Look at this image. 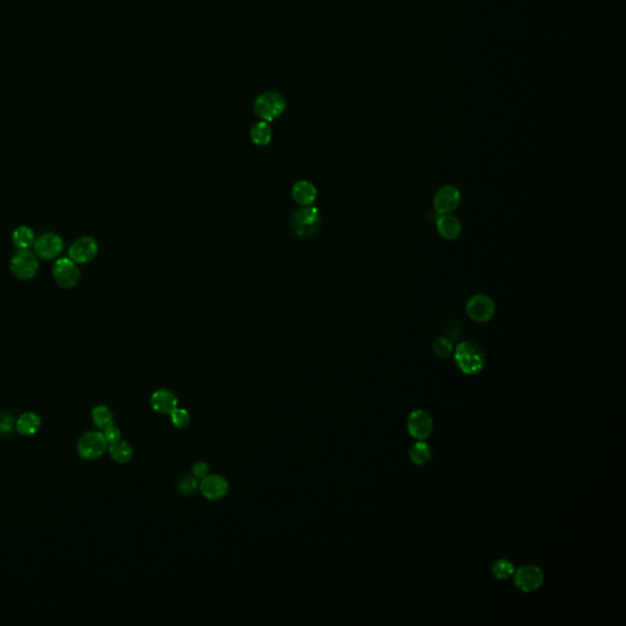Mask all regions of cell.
<instances>
[{"label": "cell", "instance_id": "cell-1", "mask_svg": "<svg viewBox=\"0 0 626 626\" xmlns=\"http://www.w3.org/2000/svg\"><path fill=\"white\" fill-rule=\"evenodd\" d=\"M454 361L460 371L474 376L483 371L486 355L483 350L472 342H461L454 349Z\"/></svg>", "mask_w": 626, "mask_h": 626}, {"label": "cell", "instance_id": "cell-2", "mask_svg": "<svg viewBox=\"0 0 626 626\" xmlns=\"http://www.w3.org/2000/svg\"><path fill=\"white\" fill-rule=\"evenodd\" d=\"M321 226V213L317 207L303 205L296 210L291 217V228L300 238H307L317 233Z\"/></svg>", "mask_w": 626, "mask_h": 626}, {"label": "cell", "instance_id": "cell-3", "mask_svg": "<svg viewBox=\"0 0 626 626\" xmlns=\"http://www.w3.org/2000/svg\"><path fill=\"white\" fill-rule=\"evenodd\" d=\"M286 108V102L282 94L277 92H265L261 94L254 102V112L263 122H273L280 117Z\"/></svg>", "mask_w": 626, "mask_h": 626}, {"label": "cell", "instance_id": "cell-4", "mask_svg": "<svg viewBox=\"0 0 626 626\" xmlns=\"http://www.w3.org/2000/svg\"><path fill=\"white\" fill-rule=\"evenodd\" d=\"M466 313L474 322L487 323L492 321L495 314L493 298L484 293H476L467 300Z\"/></svg>", "mask_w": 626, "mask_h": 626}, {"label": "cell", "instance_id": "cell-5", "mask_svg": "<svg viewBox=\"0 0 626 626\" xmlns=\"http://www.w3.org/2000/svg\"><path fill=\"white\" fill-rule=\"evenodd\" d=\"M514 583L520 591L531 593L541 588L544 582V572L536 565H523L514 572Z\"/></svg>", "mask_w": 626, "mask_h": 626}, {"label": "cell", "instance_id": "cell-6", "mask_svg": "<svg viewBox=\"0 0 626 626\" xmlns=\"http://www.w3.org/2000/svg\"><path fill=\"white\" fill-rule=\"evenodd\" d=\"M10 269L16 278L29 280L37 273L38 262L29 249H19L10 261Z\"/></svg>", "mask_w": 626, "mask_h": 626}, {"label": "cell", "instance_id": "cell-7", "mask_svg": "<svg viewBox=\"0 0 626 626\" xmlns=\"http://www.w3.org/2000/svg\"><path fill=\"white\" fill-rule=\"evenodd\" d=\"M107 449L108 442L101 432H88L78 440V454L83 459H98L107 451Z\"/></svg>", "mask_w": 626, "mask_h": 626}, {"label": "cell", "instance_id": "cell-8", "mask_svg": "<svg viewBox=\"0 0 626 626\" xmlns=\"http://www.w3.org/2000/svg\"><path fill=\"white\" fill-rule=\"evenodd\" d=\"M461 192L454 185H444L435 192L433 207L438 214H451L461 203Z\"/></svg>", "mask_w": 626, "mask_h": 626}, {"label": "cell", "instance_id": "cell-9", "mask_svg": "<svg viewBox=\"0 0 626 626\" xmlns=\"http://www.w3.org/2000/svg\"><path fill=\"white\" fill-rule=\"evenodd\" d=\"M76 264L78 263H75L71 259H60L54 263V280L59 286L63 289H71L78 283L81 273Z\"/></svg>", "mask_w": 626, "mask_h": 626}, {"label": "cell", "instance_id": "cell-10", "mask_svg": "<svg viewBox=\"0 0 626 626\" xmlns=\"http://www.w3.org/2000/svg\"><path fill=\"white\" fill-rule=\"evenodd\" d=\"M411 437L417 440H425L433 432V418L425 410H414L406 421Z\"/></svg>", "mask_w": 626, "mask_h": 626}, {"label": "cell", "instance_id": "cell-11", "mask_svg": "<svg viewBox=\"0 0 626 626\" xmlns=\"http://www.w3.org/2000/svg\"><path fill=\"white\" fill-rule=\"evenodd\" d=\"M98 254V244L91 236H83L76 240L68 249V259L75 263L86 264L92 262Z\"/></svg>", "mask_w": 626, "mask_h": 626}, {"label": "cell", "instance_id": "cell-12", "mask_svg": "<svg viewBox=\"0 0 626 626\" xmlns=\"http://www.w3.org/2000/svg\"><path fill=\"white\" fill-rule=\"evenodd\" d=\"M198 489L202 495L208 500L217 502L221 500L229 492V482L224 476L220 474H207L205 479H201Z\"/></svg>", "mask_w": 626, "mask_h": 626}, {"label": "cell", "instance_id": "cell-13", "mask_svg": "<svg viewBox=\"0 0 626 626\" xmlns=\"http://www.w3.org/2000/svg\"><path fill=\"white\" fill-rule=\"evenodd\" d=\"M34 252L42 259H54L63 251V240L54 233H44L34 240Z\"/></svg>", "mask_w": 626, "mask_h": 626}, {"label": "cell", "instance_id": "cell-14", "mask_svg": "<svg viewBox=\"0 0 626 626\" xmlns=\"http://www.w3.org/2000/svg\"><path fill=\"white\" fill-rule=\"evenodd\" d=\"M150 402L152 409L156 411V414L161 415H169L171 411L175 410L177 407V398L169 389H158L154 391L152 394Z\"/></svg>", "mask_w": 626, "mask_h": 626}, {"label": "cell", "instance_id": "cell-15", "mask_svg": "<svg viewBox=\"0 0 626 626\" xmlns=\"http://www.w3.org/2000/svg\"><path fill=\"white\" fill-rule=\"evenodd\" d=\"M435 228L438 234L448 241H454L463 233V225L460 220L451 214H439L435 221Z\"/></svg>", "mask_w": 626, "mask_h": 626}, {"label": "cell", "instance_id": "cell-16", "mask_svg": "<svg viewBox=\"0 0 626 626\" xmlns=\"http://www.w3.org/2000/svg\"><path fill=\"white\" fill-rule=\"evenodd\" d=\"M293 197L298 205H311L317 198V190L308 181H298L293 187Z\"/></svg>", "mask_w": 626, "mask_h": 626}, {"label": "cell", "instance_id": "cell-17", "mask_svg": "<svg viewBox=\"0 0 626 626\" xmlns=\"http://www.w3.org/2000/svg\"><path fill=\"white\" fill-rule=\"evenodd\" d=\"M109 453H110L112 460H115L120 464L129 463L133 456V449H132L131 445L122 439L109 444Z\"/></svg>", "mask_w": 626, "mask_h": 626}, {"label": "cell", "instance_id": "cell-18", "mask_svg": "<svg viewBox=\"0 0 626 626\" xmlns=\"http://www.w3.org/2000/svg\"><path fill=\"white\" fill-rule=\"evenodd\" d=\"M11 238H13L15 246L19 249H29L34 244V240H36L34 230L26 225H21L19 228H16Z\"/></svg>", "mask_w": 626, "mask_h": 626}, {"label": "cell", "instance_id": "cell-19", "mask_svg": "<svg viewBox=\"0 0 626 626\" xmlns=\"http://www.w3.org/2000/svg\"><path fill=\"white\" fill-rule=\"evenodd\" d=\"M251 140L257 146H265L272 140V129L267 122H259L251 129Z\"/></svg>", "mask_w": 626, "mask_h": 626}, {"label": "cell", "instance_id": "cell-20", "mask_svg": "<svg viewBox=\"0 0 626 626\" xmlns=\"http://www.w3.org/2000/svg\"><path fill=\"white\" fill-rule=\"evenodd\" d=\"M409 455H410L411 461L414 464L425 465L432 458V449H430V445L427 444L425 442L418 440V442H416L415 444L411 446Z\"/></svg>", "mask_w": 626, "mask_h": 626}, {"label": "cell", "instance_id": "cell-21", "mask_svg": "<svg viewBox=\"0 0 626 626\" xmlns=\"http://www.w3.org/2000/svg\"><path fill=\"white\" fill-rule=\"evenodd\" d=\"M17 430L21 435H32L38 430L41 420L34 412H26L17 421Z\"/></svg>", "mask_w": 626, "mask_h": 626}, {"label": "cell", "instance_id": "cell-22", "mask_svg": "<svg viewBox=\"0 0 626 626\" xmlns=\"http://www.w3.org/2000/svg\"><path fill=\"white\" fill-rule=\"evenodd\" d=\"M92 420L101 430H105L109 425H114V415L110 409L104 405L96 406L93 409Z\"/></svg>", "mask_w": 626, "mask_h": 626}, {"label": "cell", "instance_id": "cell-23", "mask_svg": "<svg viewBox=\"0 0 626 626\" xmlns=\"http://www.w3.org/2000/svg\"><path fill=\"white\" fill-rule=\"evenodd\" d=\"M515 567L508 559H498L492 565V574L498 580H508L510 577H513Z\"/></svg>", "mask_w": 626, "mask_h": 626}, {"label": "cell", "instance_id": "cell-24", "mask_svg": "<svg viewBox=\"0 0 626 626\" xmlns=\"http://www.w3.org/2000/svg\"><path fill=\"white\" fill-rule=\"evenodd\" d=\"M169 416H170L171 423L175 425L176 428H179V430H184L187 425H190L191 416L189 414V411L186 410V409L176 407L175 410L171 411Z\"/></svg>", "mask_w": 626, "mask_h": 626}, {"label": "cell", "instance_id": "cell-25", "mask_svg": "<svg viewBox=\"0 0 626 626\" xmlns=\"http://www.w3.org/2000/svg\"><path fill=\"white\" fill-rule=\"evenodd\" d=\"M433 351L440 358H446V357H449L454 352V345L446 337H438L433 342Z\"/></svg>", "mask_w": 626, "mask_h": 626}, {"label": "cell", "instance_id": "cell-26", "mask_svg": "<svg viewBox=\"0 0 626 626\" xmlns=\"http://www.w3.org/2000/svg\"><path fill=\"white\" fill-rule=\"evenodd\" d=\"M198 486H200V483H198V481H197L195 476H184L179 481V483H177V489L184 495H191V494L197 492Z\"/></svg>", "mask_w": 626, "mask_h": 626}, {"label": "cell", "instance_id": "cell-27", "mask_svg": "<svg viewBox=\"0 0 626 626\" xmlns=\"http://www.w3.org/2000/svg\"><path fill=\"white\" fill-rule=\"evenodd\" d=\"M210 465L205 463V461H197L194 465V467H192V474L197 479H205L207 474H210Z\"/></svg>", "mask_w": 626, "mask_h": 626}, {"label": "cell", "instance_id": "cell-28", "mask_svg": "<svg viewBox=\"0 0 626 626\" xmlns=\"http://www.w3.org/2000/svg\"><path fill=\"white\" fill-rule=\"evenodd\" d=\"M104 430V433H103V435H104V438H105V440H107L108 444L115 443V442H117V440H120V438H122V433H120V430H119V428H117V427H115V425H109V427H107L105 430Z\"/></svg>", "mask_w": 626, "mask_h": 626}]
</instances>
